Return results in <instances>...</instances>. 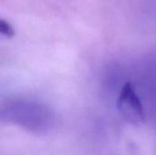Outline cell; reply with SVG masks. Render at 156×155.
Instances as JSON below:
<instances>
[{
    "instance_id": "cell-2",
    "label": "cell",
    "mask_w": 156,
    "mask_h": 155,
    "mask_svg": "<svg viewBox=\"0 0 156 155\" xmlns=\"http://www.w3.org/2000/svg\"><path fill=\"white\" fill-rule=\"evenodd\" d=\"M117 108L122 117L133 125H141L145 121L144 105L130 82L125 83L122 88L117 100Z\"/></svg>"
},
{
    "instance_id": "cell-1",
    "label": "cell",
    "mask_w": 156,
    "mask_h": 155,
    "mask_svg": "<svg viewBox=\"0 0 156 155\" xmlns=\"http://www.w3.org/2000/svg\"><path fill=\"white\" fill-rule=\"evenodd\" d=\"M0 122L18 126L34 133H47L56 124L52 109L40 101L14 99L0 105Z\"/></svg>"
},
{
    "instance_id": "cell-3",
    "label": "cell",
    "mask_w": 156,
    "mask_h": 155,
    "mask_svg": "<svg viewBox=\"0 0 156 155\" xmlns=\"http://www.w3.org/2000/svg\"><path fill=\"white\" fill-rule=\"evenodd\" d=\"M15 34L13 26L6 20L0 18V36L13 37Z\"/></svg>"
}]
</instances>
